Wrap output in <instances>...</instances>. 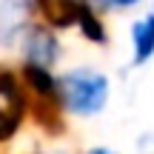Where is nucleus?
<instances>
[{
  "label": "nucleus",
  "mask_w": 154,
  "mask_h": 154,
  "mask_svg": "<svg viewBox=\"0 0 154 154\" xmlns=\"http://www.w3.org/2000/svg\"><path fill=\"white\" fill-rule=\"evenodd\" d=\"M140 154H154V134H151V137H146L143 143H140Z\"/></svg>",
  "instance_id": "nucleus-7"
},
{
  "label": "nucleus",
  "mask_w": 154,
  "mask_h": 154,
  "mask_svg": "<svg viewBox=\"0 0 154 154\" xmlns=\"http://www.w3.org/2000/svg\"><path fill=\"white\" fill-rule=\"evenodd\" d=\"M91 154H114V151H109V149H94Z\"/></svg>",
  "instance_id": "nucleus-8"
},
{
  "label": "nucleus",
  "mask_w": 154,
  "mask_h": 154,
  "mask_svg": "<svg viewBox=\"0 0 154 154\" xmlns=\"http://www.w3.org/2000/svg\"><path fill=\"white\" fill-rule=\"evenodd\" d=\"M131 40H134V63H146L154 54V14L131 26Z\"/></svg>",
  "instance_id": "nucleus-5"
},
{
  "label": "nucleus",
  "mask_w": 154,
  "mask_h": 154,
  "mask_svg": "<svg viewBox=\"0 0 154 154\" xmlns=\"http://www.w3.org/2000/svg\"><path fill=\"white\" fill-rule=\"evenodd\" d=\"M26 60L29 66L37 69H49L51 63L57 60V40L51 32L46 29H32L26 34Z\"/></svg>",
  "instance_id": "nucleus-4"
},
{
  "label": "nucleus",
  "mask_w": 154,
  "mask_h": 154,
  "mask_svg": "<svg viewBox=\"0 0 154 154\" xmlns=\"http://www.w3.org/2000/svg\"><path fill=\"white\" fill-rule=\"evenodd\" d=\"M26 97L11 74H0V140H9L20 128Z\"/></svg>",
  "instance_id": "nucleus-3"
},
{
  "label": "nucleus",
  "mask_w": 154,
  "mask_h": 154,
  "mask_svg": "<svg viewBox=\"0 0 154 154\" xmlns=\"http://www.w3.org/2000/svg\"><path fill=\"white\" fill-rule=\"evenodd\" d=\"M40 9V14L57 29L66 26H80L86 32V37H91L94 43H103L106 32L100 26V20L91 14V9L86 6V0H34Z\"/></svg>",
  "instance_id": "nucleus-2"
},
{
  "label": "nucleus",
  "mask_w": 154,
  "mask_h": 154,
  "mask_svg": "<svg viewBox=\"0 0 154 154\" xmlns=\"http://www.w3.org/2000/svg\"><path fill=\"white\" fill-rule=\"evenodd\" d=\"M57 97L77 114H97L109 100V80L97 72L77 69L57 80Z\"/></svg>",
  "instance_id": "nucleus-1"
},
{
  "label": "nucleus",
  "mask_w": 154,
  "mask_h": 154,
  "mask_svg": "<svg viewBox=\"0 0 154 154\" xmlns=\"http://www.w3.org/2000/svg\"><path fill=\"white\" fill-rule=\"evenodd\" d=\"M97 6H106V9H128V6L140 3V0H91Z\"/></svg>",
  "instance_id": "nucleus-6"
}]
</instances>
